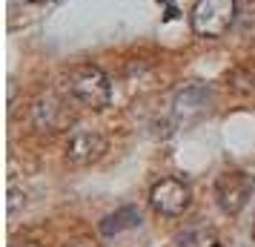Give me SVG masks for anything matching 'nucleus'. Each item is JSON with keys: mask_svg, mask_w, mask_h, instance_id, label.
<instances>
[{"mask_svg": "<svg viewBox=\"0 0 255 247\" xmlns=\"http://www.w3.org/2000/svg\"><path fill=\"white\" fill-rule=\"evenodd\" d=\"M63 247H101V245H95L92 239H75V242H66Z\"/></svg>", "mask_w": 255, "mask_h": 247, "instance_id": "nucleus-10", "label": "nucleus"}, {"mask_svg": "<svg viewBox=\"0 0 255 247\" xmlns=\"http://www.w3.org/2000/svg\"><path fill=\"white\" fill-rule=\"evenodd\" d=\"M175 247H221L218 233L209 224H189L184 233L175 236Z\"/></svg>", "mask_w": 255, "mask_h": 247, "instance_id": "nucleus-9", "label": "nucleus"}, {"mask_svg": "<svg viewBox=\"0 0 255 247\" xmlns=\"http://www.w3.org/2000/svg\"><path fill=\"white\" fill-rule=\"evenodd\" d=\"M192 204V187L186 184L184 178L178 176H166L161 181H155L149 190V207L163 219H178L184 216Z\"/></svg>", "mask_w": 255, "mask_h": 247, "instance_id": "nucleus-3", "label": "nucleus"}, {"mask_svg": "<svg viewBox=\"0 0 255 247\" xmlns=\"http://www.w3.org/2000/svg\"><path fill=\"white\" fill-rule=\"evenodd\" d=\"M138 224H140V210L132 207V204H127L121 210L109 213L104 222H101V233L106 239H112V236H121V233H127V230H135Z\"/></svg>", "mask_w": 255, "mask_h": 247, "instance_id": "nucleus-8", "label": "nucleus"}, {"mask_svg": "<svg viewBox=\"0 0 255 247\" xmlns=\"http://www.w3.org/2000/svg\"><path fill=\"white\" fill-rule=\"evenodd\" d=\"M212 89L204 83H186L172 98V118L178 127H192L209 112Z\"/></svg>", "mask_w": 255, "mask_h": 247, "instance_id": "nucleus-6", "label": "nucleus"}, {"mask_svg": "<svg viewBox=\"0 0 255 247\" xmlns=\"http://www.w3.org/2000/svg\"><path fill=\"white\" fill-rule=\"evenodd\" d=\"M235 0H195L189 9V26L198 37H221L235 20Z\"/></svg>", "mask_w": 255, "mask_h": 247, "instance_id": "nucleus-2", "label": "nucleus"}, {"mask_svg": "<svg viewBox=\"0 0 255 247\" xmlns=\"http://www.w3.org/2000/svg\"><path fill=\"white\" fill-rule=\"evenodd\" d=\"M255 190V176L244 173V170H227L224 176H218L215 181V199L218 207L227 216H238L247 207V201Z\"/></svg>", "mask_w": 255, "mask_h": 247, "instance_id": "nucleus-4", "label": "nucleus"}, {"mask_svg": "<svg viewBox=\"0 0 255 247\" xmlns=\"http://www.w3.org/2000/svg\"><path fill=\"white\" fill-rule=\"evenodd\" d=\"M106 150H109V141L104 132L92 130V127H81L69 135L63 158L69 167H92L106 155Z\"/></svg>", "mask_w": 255, "mask_h": 247, "instance_id": "nucleus-5", "label": "nucleus"}, {"mask_svg": "<svg viewBox=\"0 0 255 247\" xmlns=\"http://www.w3.org/2000/svg\"><path fill=\"white\" fill-rule=\"evenodd\" d=\"M9 247H40V245H35V242H17V239H14Z\"/></svg>", "mask_w": 255, "mask_h": 247, "instance_id": "nucleus-11", "label": "nucleus"}, {"mask_svg": "<svg viewBox=\"0 0 255 247\" xmlns=\"http://www.w3.org/2000/svg\"><path fill=\"white\" fill-rule=\"evenodd\" d=\"M69 124H72V109L60 95L43 92L35 104H32V127H35L37 132L55 135V132L66 130Z\"/></svg>", "mask_w": 255, "mask_h": 247, "instance_id": "nucleus-7", "label": "nucleus"}, {"mask_svg": "<svg viewBox=\"0 0 255 247\" xmlns=\"http://www.w3.org/2000/svg\"><path fill=\"white\" fill-rule=\"evenodd\" d=\"M66 92L75 104L86 106V109H106L112 104V81L95 63L72 66L66 75Z\"/></svg>", "mask_w": 255, "mask_h": 247, "instance_id": "nucleus-1", "label": "nucleus"}]
</instances>
